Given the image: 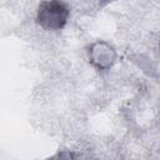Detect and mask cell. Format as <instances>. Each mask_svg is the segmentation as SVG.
I'll use <instances>...</instances> for the list:
<instances>
[{"instance_id": "cell-1", "label": "cell", "mask_w": 160, "mask_h": 160, "mask_svg": "<svg viewBox=\"0 0 160 160\" xmlns=\"http://www.w3.org/2000/svg\"><path fill=\"white\" fill-rule=\"evenodd\" d=\"M70 10L62 0H44L38 9V24L46 30L62 29L69 19Z\"/></svg>"}, {"instance_id": "cell-2", "label": "cell", "mask_w": 160, "mask_h": 160, "mask_svg": "<svg viewBox=\"0 0 160 160\" xmlns=\"http://www.w3.org/2000/svg\"><path fill=\"white\" fill-rule=\"evenodd\" d=\"M89 59L98 70H109L116 60V51L106 41H96L90 46Z\"/></svg>"}]
</instances>
